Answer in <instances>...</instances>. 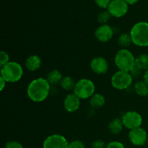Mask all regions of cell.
<instances>
[{"label":"cell","mask_w":148,"mask_h":148,"mask_svg":"<svg viewBox=\"0 0 148 148\" xmlns=\"http://www.w3.org/2000/svg\"><path fill=\"white\" fill-rule=\"evenodd\" d=\"M50 84L47 79L38 78L30 82L27 88V95L36 102H40L46 99L49 95Z\"/></svg>","instance_id":"obj_1"},{"label":"cell","mask_w":148,"mask_h":148,"mask_svg":"<svg viewBox=\"0 0 148 148\" xmlns=\"http://www.w3.org/2000/svg\"><path fill=\"white\" fill-rule=\"evenodd\" d=\"M132 40L139 46H148V23L140 22L133 26L131 30Z\"/></svg>","instance_id":"obj_2"},{"label":"cell","mask_w":148,"mask_h":148,"mask_svg":"<svg viewBox=\"0 0 148 148\" xmlns=\"http://www.w3.org/2000/svg\"><path fill=\"white\" fill-rule=\"evenodd\" d=\"M115 63L120 71L129 72L135 66V59L130 51L121 49L116 54Z\"/></svg>","instance_id":"obj_3"},{"label":"cell","mask_w":148,"mask_h":148,"mask_svg":"<svg viewBox=\"0 0 148 148\" xmlns=\"http://www.w3.org/2000/svg\"><path fill=\"white\" fill-rule=\"evenodd\" d=\"M23 73V68L17 62H8L1 66V77L6 82H17L22 77Z\"/></svg>","instance_id":"obj_4"},{"label":"cell","mask_w":148,"mask_h":148,"mask_svg":"<svg viewBox=\"0 0 148 148\" xmlns=\"http://www.w3.org/2000/svg\"><path fill=\"white\" fill-rule=\"evenodd\" d=\"M95 91L93 82L88 79H82L75 84L74 92L81 99L90 98Z\"/></svg>","instance_id":"obj_5"},{"label":"cell","mask_w":148,"mask_h":148,"mask_svg":"<svg viewBox=\"0 0 148 148\" xmlns=\"http://www.w3.org/2000/svg\"><path fill=\"white\" fill-rule=\"evenodd\" d=\"M132 82V77L129 72L119 71L114 75L111 79V83L115 88L124 90L130 86Z\"/></svg>","instance_id":"obj_6"},{"label":"cell","mask_w":148,"mask_h":148,"mask_svg":"<svg viewBox=\"0 0 148 148\" xmlns=\"http://www.w3.org/2000/svg\"><path fill=\"white\" fill-rule=\"evenodd\" d=\"M108 11L114 17H122L128 11V4L124 0H112L108 7Z\"/></svg>","instance_id":"obj_7"},{"label":"cell","mask_w":148,"mask_h":148,"mask_svg":"<svg viewBox=\"0 0 148 148\" xmlns=\"http://www.w3.org/2000/svg\"><path fill=\"white\" fill-rule=\"evenodd\" d=\"M142 116L135 111H129L122 117L123 124L131 130L140 127L142 124Z\"/></svg>","instance_id":"obj_8"},{"label":"cell","mask_w":148,"mask_h":148,"mask_svg":"<svg viewBox=\"0 0 148 148\" xmlns=\"http://www.w3.org/2000/svg\"><path fill=\"white\" fill-rule=\"evenodd\" d=\"M68 146L66 139L59 134L49 136L43 143V148H68Z\"/></svg>","instance_id":"obj_9"},{"label":"cell","mask_w":148,"mask_h":148,"mask_svg":"<svg viewBox=\"0 0 148 148\" xmlns=\"http://www.w3.org/2000/svg\"><path fill=\"white\" fill-rule=\"evenodd\" d=\"M129 137L133 145L137 146H142L146 143L147 139V132L141 127L132 130L129 134Z\"/></svg>","instance_id":"obj_10"},{"label":"cell","mask_w":148,"mask_h":148,"mask_svg":"<svg viewBox=\"0 0 148 148\" xmlns=\"http://www.w3.org/2000/svg\"><path fill=\"white\" fill-rule=\"evenodd\" d=\"M90 66L92 70L97 74H104L108 71V64L104 58L95 57L91 61Z\"/></svg>","instance_id":"obj_11"},{"label":"cell","mask_w":148,"mask_h":148,"mask_svg":"<svg viewBox=\"0 0 148 148\" xmlns=\"http://www.w3.org/2000/svg\"><path fill=\"white\" fill-rule=\"evenodd\" d=\"M95 36L97 39L102 42H106L112 38L114 32L111 26L108 25H102L95 31Z\"/></svg>","instance_id":"obj_12"},{"label":"cell","mask_w":148,"mask_h":148,"mask_svg":"<svg viewBox=\"0 0 148 148\" xmlns=\"http://www.w3.org/2000/svg\"><path fill=\"white\" fill-rule=\"evenodd\" d=\"M79 99L75 94H70L66 97L64 100V108L69 112H74L79 107Z\"/></svg>","instance_id":"obj_13"},{"label":"cell","mask_w":148,"mask_h":148,"mask_svg":"<svg viewBox=\"0 0 148 148\" xmlns=\"http://www.w3.org/2000/svg\"><path fill=\"white\" fill-rule=\"evenodd\" d=\"M41 61L40 59L36 55L30 56L25 62V66L28 70L35 71L40 66Z\"/></svg>","instance_id":"obj_14"},{"label":"cell","mask_w":148,"mask_h":148,"mask_svg":"<svg viewBox=\"0 0 148 148\" xmlns=\"http://www.w3.org/2000/svg\"><path fill=\"white\" fill-rule=\"evenodd\" d=\"M135 67L140 71L148 69V55L141 54L135 59Z\"/></svg>","instance_id":"obj_15"},{"label":"cell","mask_w":148,"mask_h":148,"mask_svg":"<svg viewBox=\"0 0 148 148\" xmlns=\"http://www.w3.org/2000/svg\"><path fill=\"white\" fill-rule=\"evenodd\" d=\"M122 120L119 119H115L109 124V129L113 134H119L121 132L123 127Z\"/></svg>","instance_id":"obj_16"},{"label":"cell","mask_w":148,"mask_h":148,"mask_svg":"<svg viewBox=\"0 0 148 148\" xmlns=\"http://www.w3.org/2000/svg\"><path fill=\"white\" fill-rule=\"evenodd\" d=\"M135 91L140 96H146L148 95V85L144 81H139L135 84Z\"/></svg>","instance_id":"obj_17"},{"label":"cell","mask_w":148,"mask_h":148,"mask_svg":"<svg viewBox=\"0 0 148 148\" xmlns=\"http://www.w3.org/2000/svg\"><path fill=\"white\" fill-rule=\"evenodd\" d=\"M48 82L51 85H56L60 80H62V74L57 70H53L49 72L47 77Z\"/></svg>","instance_id":"obj_18"},{"label":"cell","mask_w":148,"mask_h":148,"mask_svg":"<svg viewBox=\"0 0 148 148\" xmlns=\"http://www.w3.org/2000/svg\"><path fill=\"white\" fill-rule=\"evenodd\" d=\"M105 103V98L101 94H95L90 99V105L94 108L101 107Z\"/></svg>","instance_id":"obj_19"},{"label":"cell","mask_w":148,"mask_h":148,"mask_svg":"<svg viewBox=\"0 0 148 148\" xmlns=\"http://www.w3.org/2000/svg\"><path fill=\"white\" fill-rule=\"evenodd\" d=\"M61 84H62V88L66 90H70L74 89L75 86V81L70 77H66L64 79H62Z\"/></svg>","instance_id":"obj_20"},{"label":"cell","mask_w":148,"mask_h":148,"mask_svg":"<svg viewBox=\"0 0 148 148\" xmlns=\"http://www.w3.org/2000/svg\"><path fill=\"white\" fill-rule=\"evenodd\" d=\"M131 36L127 34V33H123L119 36V44L123 47H128L130 46L132 43Z\"/></svg>","instance_id":"obj_21"},{"label":"cell","mask_w":148,"mask_h":148,"mask_svg":"<svg viewBox=\"0 0 148 148\" xmlns=\"http://www.w3.org/2000/svg\"><path fill=\"white\" fill-rule=\"evenodd\" d=\"M111 14H110L109 12L103 11L98 14V20L100 23L105 25V23H106L109 20V19L111 18Z\"/></svg>","instance_id":"obj_22"},{"label":"cell","mask_w":148,"mask_h":148,"mask_svg":"<svg viewBox=\"0 0 148 148\" xmlns=\"http://www.w3.org/2000/svg\"><path fill=\"white\" fill-rule=\"evenodd\" d=\"M9 62V56L6 52L1 51L0 52V64L1 66H4V65L7 64Z\"/></svg>","instance_id":"obj_23"},{"label":"cell","mask_w":148,"mask_h":148,"mask_svg":"<svg viewBox=\"0 0 148 148\" xmlns=\"http://www.w3.org/2000/svg\"><path fill=\"white\" fill-rule=\"evenodd\" d=\"M68 148H85V146L82 142L75 140V141H72V143H69Z\"/></svg>","instance_id":"obj_24"},{"label":"cell","mask_w":148,"mask_h":148,"mask_svg":"<svg viewBox=\"0 0 148 148\" xmlns=\"http://www.w3.org/2000/svg\"><path fill=\"white\" fill-rule=\"evenodd\" d=\"M111 0H95V3L101 8H106L111 3Z\"/></svg>","instance_id":"obj_25"},{"label":"cell","mask_w":148,"mask_h":148,"mask_svg":"<svg viewBox=\"0 0 148 148\" xmlns=\"http://www.w3.org/2000/svg\"><path fill=\"white\" fill-rule=\"evenodd\" d=\"M5 148H23L20 143L15 141H10L6 144Z\"/></svg>","instance_id":"obj_26"},{"label":"cell","mask_w":148,"mask_h":148,"mask_svg":"<svg viewBox=\"0 0 148 148\" xmlns=\"http://www.w3.org/2000/svg\"><path fill=\"white\" fill-rule=\"evenodd\" d=\"M106 148H125L124 146L123 145L122 143H119V142L114 141L111 142L109 144H108V145L106 146Z\"/></svg>","instance_id":"obj_27"},{"label":"cell","mask_w":148,"mask_h":148,"mask_svg":"<svg viewBox=\"0 0 148 148\" xmlns=\"http://www.w3.org/2000/svg\"><path fill=\"white\" fill-rule=\"evenodd\" d=\"M92 148H106L105 143L101 140H96L92 144Z\"/></svg>","instance_id":"obj_28"},{"label":"cell","mask_w":148,"mask_h":148,"mask_svg":"<svg viewBox=\"0 0 148 148\" xmlns=\"http://www.w3.org/2000/svg\"><path fill=\"white\" fill-rule=\"evenodd\" d=\"M0 82H1V88H0V90H2L3 89H4V86H5V82H6V81L4 80V79H3L2 77H0Z\"/></svg>","instance_id":"obj_29"},{"label":"cell","mask_w":148,"mask_h":148,"mask_svg":"<svg viewBox=\"0 0 148 148\" xmlns=\"http://www.w3.org/2000/svg\"><path fill=\"white\" fill-rule=\"evenodd\" d=\"M144 82L148 85V69L145 71L144 75Z\"/></svg>","instance_id":"obj_30"},{"label":"cell","mask_w":148,"mask_h":148,"mask_svg":"<svg viewBox=\"0 0 148 148\" xmlns=\"http://www.w3.org/2000/svg\"><path fill=\"white\" fill-rule=\"evenodd\" d=\"M127 4H135L136 2L139 1V0H124Z\"/></svg>","instance_id":"obj_31"}]
</instances>
